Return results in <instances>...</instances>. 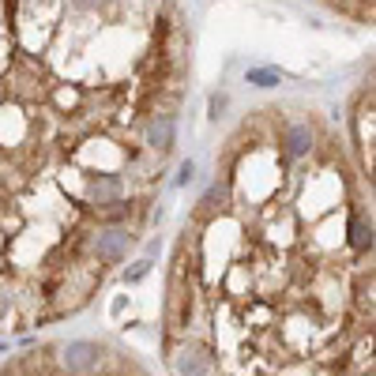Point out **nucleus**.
Masks as SVG:
<instances>
[{"label": "nucleus", "mask_w": 376, "mask_h": 376, "mask_svg": "<svg viewBox=\"0 0 376 376\" xmlns=\"http://www.w3.org/2000/svg\"><path fill=\"white\" fill-rule=\"evenodd\" d=\"M128 245H132L128 226H106V230H98L95 237H90V252H95L98 263H117V260H125Z\"/></svg>", "instance_id": "f257e3e1"}, {"label": "nucleus", "mask_w": 376, "mask_h": 376, "mask_svg": "<svg viewBox=\"0 0 376 376\" xmlns=\"http://www.w3.org/2000/svg\"><path fill=\"white\" fill-rule=\"evenodd\" d=\"M169 369L177 376H211L215 372V354L196 347V342H185L181 350L169 354Z\"/></svg>", "instance_id": "f03ea898"}, {"label": "nucleus", "mask_w": 376, "mask_h": 376, "mask_svg": "<svg viewBox=\"0 0 376 376\" xmlns=\"http://www.w3.org/2000/svg\"><path fill=\"white\" fill-rule=\"evenodd\" d=\"M60 361H64L68 372H90V369H98V361H102V347L98 342H87V339H76L64 347Z\"/></svg>", "instance_id": "7ed1b4c3"}, {"label": "nucleus", "mask_w": 376, "mask_h": 376, "mask_svg": "<svg viewBox=\"0 0 376 376\" xmlns=\"http://www.w3.org/2000/svg\"><path fill=\"white\" fill-rule=\"evenodd\" d=\"M174 136H177V128H174V117H169V113H162V117L151 120L147 144L155 147V151H169V147H174Z\"/></svg>", "instance_id": "20e7f679"}, {"label": "nucleus", "mask_w": 376, "mask_h": 376, "mask_svg": "<svg viewBox=\"0 0 376 376\" xmlns=\"http://www.w3.org/2000/svg\"><path fill=\"white\" fill-rule=\"evenodd\" d=\"M347 233H350V249L354 252H372V218H365V215H354L350 218V226H347Z\"/></svg>", "instance_id": "39448f33"}, {"label": "nucleus", "mask_w": 376, "mask_h": 376, "mask_svg": "<svg viewBox=\"0 0 376 376\" xmlns=\"http://www.w3.org/2000/svg\"><path fill=\"white\" fill-rule=\"evenodd\" d=\"M309 147H312L309 125H290V132H286V155L290 158H301V155H309Z\"/></svg>", "instance_id": "423d86ee"}, {"label": "nucleus", "mask_w": 376, "mask_h": 376, "mask_svg": "<svg viewBox=\"0 0 376 376\" xmlns=\"http://www.w3.org/2000/svg\"><path fill=\"white\" fill-rule=\"evenodd\" d=\"M249 83H256V87H275V83H279V72H271V68H252V72H249Z\"/></svg>", "instance_id": "0eeeda50"}, {"label": "nucleus", "mask_w": 376, "mask_h": 376, "mask_svg": "<svg viewBox=\"0 0 376 376\" xmlns=\"http://www.w3.org/2000/svg\"><path fill=\"white\" fill-rule=\"evenodd\" d=\"M147 271H151V260H139V263H136V267H132V271H125V279H128V282H136V279H144Z\"/></svg>", "instance_id": "6e6552de"}, {"label": "nucleus", "mask_w": 376, "mask_h": 376, "mask_svg": "<svg viewBox=\"0 0 376 376\" xmlns=\"http://www.w3.org/2000/svg\"><path fill=\"white\" fill-rule=\"evenodd\" d=\"M8 309H12V293H8V290H0V320L8 316Z\"/></svg>", "instance_id": "1a4fd4ad"}, {"label": "nucleus", "mask_w": 376, "mask_h": 376, "mask_svg": "<svg viewBox=\"0 0 376 376\" xmlns=\"http://www.w3.org/2000/svg\"><path fill=\"white\" fill-rule=\"evenodd\" d=\"M192 174H196V166H192V162H185V166H181V185H188Z\"/></svg>", "instance_id": "9d476101"}, {"label": "nucleus", "mask_w": 376, "mask_h": 376, "mask_svg": "<svg viewBox=\"0 0 376 376\" xmlns=\"http://www.w3.org/2000/svg\"><path fill=\"white\" fill-rule=\"evenodd\" d=\"M72 4L79 8V12H87V8H95V4H102V0H72Z\"/></svg>", "instance_id": "9b49d317"}]
</instances>
